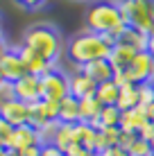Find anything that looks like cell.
Returning a JSON list of instances; mask_svg holds the SVG:
<instances>
[{
    "mask_svg": "<svg viewBox=\"0 0 154 156\" xmlns=\"http://www.w3.org/2000/svg\"><path fill=\"white\" fill-rule=\"evenodd\" d=\"M147 122H150V118H147V109L145 106H136V109L123 111V115H120V129H123V131L138 133Z\"/></svg>",
    "mask_w": 154,
    "mask_h": 156,
    "instance_id": "obj_13",
    "label": "cell"
},
{
    "mask_svg": "<svg viewBox=\"0 0 154 156\" xmlns=\"http://www.w3.org/2000/svg\"><path fill=\"white\" fill-rule=\"evenodd\" d=\"M9 50H12V48H9V43L5 41V36H0V61L5 59V55H7Z\"/></svg>",
    "mask_w": 154,
    "mask_h": 156,
    "instance_id": "obj_35",
    "label": "cell"
},
{
    "mask_svg": "<svg viewBox=\"0 0 154 156\" xmlns=\"http://www.w3.org/2000/svg\"><path fill=\"white\" fill-rule=\"evenodd\" d=\"M118 93H120V88L113 82H104V84H98L95 98H98V102L102 106H116L118 104Z\"/></svg>",
    "mask_w": 154,
    "mask_h": 156,
    "instance_id": "obj_23",
    "label": "cell"
},
{
    "mask_svg": "<svg viewBox=\"0 0 154 156\" xmlns=\"http://www.w3.org/2000/svg\"><path fill=\"white\" fill-rule=\"evenodd\" d=\"M147 36H150V34H145V32L127 25L125 32L118 36V43H125V45L134 48V50H138V52H145L147 50Z\"/></svg>",
    "mask_w": 154,
    "mask_h": 156,
    "instance_id": "obj_18",
    "label": "cell"
},
{
    "mask_svg": "<svg viewBox=\"0 0 154 156\" xmlns=\"http://www.w3.org/2000/svg\"><path fill=\"white\" fill-rule=\"evenodd\" d=\"M59 122H63V125H77L79 122V100H75L73 95L59 102Z\"/></svg>",
    "mask_w": 154,
    "mask_h": 156,
    "instance_id": "obj_19",
    "label": "cell"
},
{
    "mask_svg": "<svg viewBox=\"0 0 154 156\" xmlns=\"http://www.w3.org/2000/svg\"><path fill=\"white\" fill-rule=\"evenodd\" d=\"M136 138H138V133H131V131H123L120 129V138H118V147H123L125 152L131 147V145L136 143Z\"/></svg>",
    "mask_w": 154,
    "mask_h": 156,
    "instance_id": "obj_28",
    "label": "cell"
},
{
    "mask_svg": "<svg viewBox=\"0 0 154 156\" xmlns=\"http://www.w3.org/2000/svg\"><path fill=\"white\" fill-rule=\"evenodd\" d=\"M0 75H2V79L7 84H14V82H18L20 77L27 75V68H25L18 50H9L7 55H5V59L0 61Z\"/></svg>",
    "mask_w": 154,
    "mask_h": 156,
    "instance_id": "obj_10",
    "label": "cell"
},
{
    "mask_svg": "<svg viewBox=\"0 0 154 156\" xmlns=\"http://www.w3.org/2000/svg\"><path fill=\"white\" fill-rule=\"evenodd\" d=\"M150 145H152V147H154V136H152V140H150Z\"/></svg>",
    "mask_w": 154,
    "mask_h": 156,
    "instance_id": "obj_42",
    "label": "cell"
},
{
    "mask_svg": "<svg viewBox=\"0 0 154 156\" xmlns=\"http://www.w3.org/2000/svg\"><path fill=\"white\" fill-rule=\"evenodd\" d=\"M41 156H66L59 147H55L52 143H43L41 145Z\"/></svg>",
    "mask_w": 154,
    "mask_h": 156,
    "instance_id": "obj_30",
    "label": "cell"
},
{
    "mask_svg": "<svg viewBox=\"0 0 154 156\" xmlns=\"http://www.w3.org/2000/svg\"><path fill=\"white\" fill-rule=\"evenodd\" d=\"M5 152H7V149H5L2 145H0V156H5Z\"/></svg>",
    "mask_w": 154,
    "mask_h": 156,
    "instance_id": "obj_39",
    "label": "cell"
},
{
    "mask_svg": "<svg viewBox=\"0 0 154 156\" xmlns=\"http://www.w3.org/2000/svg\"><path fill=\"white\" fill-rule=\"evenodd\" d=\"M23 45H27L30 50H34L39 57H43L45 61H50V63H55L63 52L59 32L48 23L32 25L23 36Z\"/></svg>",
    "mask_w": 154,
    "mask_h": 156,
    "instance_id": "obj_3",
    "label": "cell"
},
{
    "mask_svg": "<svg viewBox=\"0 0 154 156\" xmlns=\"http://www.w3.org/2000/svg\"><path fill=\"white\" fill-rule=\"evenodd\" d=\"M12 88H14V98L25 102V104H36L41 100V77H36V75L27 73L18 82H14Z\"/></svg>",
    "mask_w": 154,
    "mask_h": 156,
    "instance_id": "obj_6",
    "label": "cell"
},
{
    "mask_svg": "<svg viewBox=\"0 0 154 156\" xmlns=\"http://www.w3.org/2000/svg\"><path fill=\"white\" fill-rule=\"evenodd\" d=\"M18 7H23V9H30V12H36V9H41V7H45V2L48 0H14Z\"/></svg>",
    "mask_w": 154,
    "mask_h": 156,
    "instance_id": "obj_29",
    "label": "cell"
},
{
    "mask_svg": "<svg viewBox=\"0 0 154 156\" xmlns=\"http://www.w3.org/2000/svg\"><path fill=\"white\" fill-rule=\"evenodd\" d=\"M68 86H70V95L75 100H84V98H93L95 90H98V84L88 77L82 68H77L75 73L68 77Z\"/></svg>",
    "mask_w": 154,
    "mask_h": 156,
    "instance_id": "obj_11",
    "label": "cell"
},
{
    "mask_svg": "<svg viewBox=\"0 0 154 156\" xmlns=\"http://www.w3.org/2000/svg\"><path fill=\"white\" fill-rule=\"evenodd\" d=\"M154 104V84H138V106H152Z\"/></svg>",
    "mask_w": 154,
    "mask_h": 156,
    "instance_id": "obj_25",
    "label": "cell"
},
{
    "mask_svg": "<svg viewBox=\"0 0 154 156\" xmlns=\"http://www.w3.org/2000/svg\"><path fill=\"white\" fill-rule=\"evenodd\" d=\"M14 129L5 118H0V145H2L5 149H7V143H9V138H12V133H14Z\"/></svg>",
    "mask_w": 154,
    "mask_h": 156,
    "instance_id": "obj_27",
    "label": "cell"
},
{
    "mask_svg": "<svg viewBox=\"0 0 154 156\" xmlns=\"http://www.w3.org/2000/svg\"><path fill=\"white\" fill-rule=\"evenodd\" d=\"M66 156H95L93 152H88L86 147H82V145H73L70 149H66Z\"/></svg>",
    "mask_w": 154,
    "mask_h": 156,
    "instance_id": "obj_31",
    "label": "cell"
},
{
    "mask_svg": "<svg viewBox=\"0 0 154 156\" xmlns=\"http://www.w3.org/2000/svg\"><path fill=\"white\" fill-rule=\"evenodd\" d=\"M50 143L66 154V149H70L73 145H75V125H63V122H59Z\"/></svg>",
    "mask_w": 154,
    "mask_h": 156,
    "instance_id": "obj_16",
    "label": "cell"
},
{
    "mask_svg": "<svg viewBox=\"0 0 154 156\" xmlns=\"http://www.w3.org/2000/svg\"><path fill=\"white\" fill-rule=\"evenodd\" d=\"M36 145H43L41 140V133L36 131L32 125H23V127H16L12 138L7 143V149H14V152H23L27 147H36Z\"/></svg>",
    "mask_w": 154,
    "mask_h": 156,
    "instance_id": "obj_9",
    "label": "cell"
},
{
    "mask_svg": "<svg viewBox=\"0 0 154 156\" xmlns=\"http://www.w3.org/2000/svg\"><path fill=\"white\" fill-rule=\"evenodd\" d=\"M18 55H20V59H23V63H25V68H27V73H30V75L43 77V75L52 73V70H57L55 63L45 61L43 57H39L34 50H30L27 45H20V48H18Z\"/></svg>",
    "mask_w": 154,
    "mask_h": 156,
    "instance_id": "obj_12",
    "label": "cell"
},
{
    "mask_svg": "<svg viewBox=\"0 0 154 156\" xmlns=\"http://www.w3.org/2000/svg\"><path fill=\"white\" fill-rule=\"evenodd\" d=\"M102 111V104L98 102V98H84L79 100V122H93Z\"/></svg>",
    "mask_w": 154,
    "mask_h": 156,
    "instance_id": "obj_24",
    "label": "cell"
},
{
    "mask_svg": "<svg viewBox=\"0 0 154 156\" xmlns=\"http://www.w3.org/2000/svg\"><path fill=\"white\" fill-rule=\"evenodd\" d=\"M82 70L93 79L95 84H104V82H111L113 79V66L109 63V59H98V61H91L86 66H82Z\"/></svg>",
    "mask_w": 154,
    "mask_h": 156,
    "instance_id": "obj_14",
    "label": "cell"
},
{
    "mask_svg": "<svg viewBox=\"0 0 154 156\" xmlns=\"http://www.w3.org/2000/svg\"><path fill=\"white\" fill-rule=\"evenodd\" d=\"M20 156H41V145H36V147H27L23 149V152H18Z\"/></svg>",
    "mask_w": 154,
    "mask_h": 156,
    "instance_id": "obj_34",
    "label": "cell"
},
{
    "mask_svg": "<svg viewBox=\"0 0 154 156\" xmlns=\"http://www.w3.org/2000/svg\"><path fill=\"white\" fill-rule=\"evenodd\" d=\"M127 75H129L131 84H147L152 82L154 77V59L150 52H138L134 57V61L127 68Z\"/></svg>",
    "mask_w": 154,
    "mask_h": 156,
    "instance_id": "obj_7",
    "label": "cell"
},
{
    "mask_svg": "<svg viewBox=\"0 0 154 156\" xmlns=\"http://www.w3.org/2000/svg\"><path fill=\"white\" fill-rule=\"evenodd\" d=\"M5 84V79H2V75H0V86H2Z\"/></svg>",
    "mask_w": 154,
    "mask_h": 156,
    "instance_id": "obj_41",
    "label": "cell"
},
{
    "mask_svg": "<svg viewBox=\"0 0 154 156\" xmlns=\"http://www.w3.org/2000/svg\"><path fill=\"white\" fill-rule=\"evenodd\" d=\"M113 36L109 34H95V32H82V34H75L66 45V57L70 63H75L77 68L86 66L91 61H98V59H109L111 50L116 45Z\"/></svg>",
    "mask_w": 154,
    "mask_h": 156,
    "instance_id": "obj_1",
    "label": "cell"
},
{
    "mask_svg": "<svg viewBox=\"0 0 154 156\" xmlns=\"http://www.w3.org/2000/svg\"><path fill=\"white\" fill-rule=\"evenodd\" d=\"M118 7L129 27L145 34L154 30V0H118Z\"/></svg>",
    "mask_w": 154,
    "mask_h": 156,
    "instance_id": "obj_4",
    "label": "cell"
},
{
    "mask_svg": "<svg viewBox=\"0 0 154 156\" xmlns=\"http://www.w3.org/2000/svg\"><path fill=\"white\" fill-rule=\"evenodd\" d=\"M70 95V86H68V75L61 70H52L41 77V100H52L61 102L63 98Z\"/></svg>",
    "mask_w": 154,
    "mask_h": 156,
    "instance_id": "obj_5",
    "label": "cell"
},
{
    "mask_svg": "<svg viewBox=\"0 0 154 156\" xmlns=\"http://www.w3.org/2000/svg\"><path fill=\"white\" fill-rule=\"evenodd\" d=\"M152 156H154V147H152Z\"/></svg>",
    "mask_w": 154,
    "mask_h": 156,
    "instance_id": "obj_43",
    "label": "cell"
},
{
    "mask_svg": "<svg viewBox=\"0 0 154 156\" xmlns=\"http://www.w3.org/2000/svg\"><path fill=\"white\" fill-rule=\"evenodd\" d=\"M136 55H138V50L125 45V43H116L113 50H111V55H109V63L113 66V70H127Z\"/></svg>",
    "mask_w": 154,
    "mask_h": 156,
    "instance_id": "obj_15",
    "label": "cell"
},
{
    "mask_svg": "<svg viewBox=\"0 0 154 156\" xmlns=\"http://www.w3.org/2000/svg\"><path fill=\"white\" fill-rule=\"evenodd\" d=\"M120 115H123V111L118 109V106H102V111H100V115L95 118L93 122H88L93 129H104V127H120Z\"/></svg>",
    "mask_w": 154,
    "mask_h": 156,
    "instance_id": "obj_20",
    "label": "cell"
},
{
    "mask_svg": "<svg viewBox=\"0 0 154 156\" xmlns=\"http://www.w3.org/2000/svg\"><path fill=\"white\" fill-rule=\"evenodd\" d=\"M127 23L120 14L118 2L111 0H98L86 9V30L95 34H109L118 41V36L125 32Z\"/></svg>",
    "mask_w": 154,
    "mask_h": 156,
    "instance_id": "obj_2",
    "label": "cell"
},
{
    "mask_svg": "<svg viewBox=\"0 0 154 156\" xmlns=\"http://www.w3.org/2000/svg\"><path fill=\"white\" fill-rule=\"evenodd\" d=\"M138 136L143 138V140H147V143H150V140H152V136H154V125H152V122H147V125L138 131Z\"/></svg>",
    "mask_w": 154,
    "mask_h": 156,
    "instance_id": "obj_33",
    "label": "cell"
},
{
    "mask_svg": "<svg viewBox=\"0 0 154 156\" xmlns=\"http://www.w3.org/2000/svg\"><path fill=\"white\" fill-rule=\"evenodd\" d=\"M118 106L120 111H129V109H136L138 106V84H127L120 88L118 93Z\"/></svg>",
    "mask_w": 154,
    "mask_h": 156,
    "instance_id": "obj_21",
    "label": "cell"
},
{
    "mask_svg": "<svg viewBox=\"0 0 154 156\" xmlns=\"http://www.w3.org/2000/svg\"><path fill=\"white\" fill-rule=\"evenodd\" d=\"M147 118H150V122L154 125V104H152V106H147Z\"/></svg>",
    "mask_w": 154,
    "mask_h": 156,
    "instance_id": "obj_37",
    "label": "cell"
},
{
    "mask_svg": "<svg viewBox=\"0 0 154 156\" xmlns=\"http://www.w3.org/2000/svg\"><path fill=\"white\" fill-rule=\"evenodd\" d=\"M120 138V127H104L98 131V143H95V154L104 152L109 147H116Z\"/></svg>",
    "mask_w": 154,
    "mask_h": 156,
    "instance_id": "obj_22",
    "label": "cell"
},
{
    "mask_svg": "<svg viewBox=\"0 0 154 156\" xmlns=\"http://www.w3.org/2000/svg\"><path fill=\"white\" fill-rule=\"evenodd\" d=\"M0 118L9 122L12 127H23V125H30V104L20 100H5L0 102Z\"/></svg>",
    "mask_w": 154,
    "mask_h": 156,
    "instance_id": "obj_8",
    "label": "cell"
},
{
    "mask_svg": "<svg viewBox=\"0 0 154 156\" xmlns=\"http://www.w3.org/2000/svg\"><path fill=\"white\" fill-rule=\"evenodd\" d=\"M75 143L86 147L95 154V143H98V129H93L88 122H77L75 125Z\"/></svg>",
    "mask_w": 154,
    "mask_h": 156,
    "instance_id": "obj_17",
    "label": "cell"
},
{
    "mask_svg": "<svg viewBox=\"0 0 154 156\" xmlns=\"http://www.w3.org/2000/svg\"><path fill=\"white\" fill-rule=\"evenodd\" d=\"M127 154H129V156H152V145L138 136V138H136V143L127 149Z\"/></svg>",
    "mask_w": 154,
    "mask_h": 156,
    "instance_id": "obj_26",
    "label": "cell"
},
{
    "mask_svg": "<svg viewBox=\"0 0 154 156\" xmlns=\"http://www.w3.org/2000/svg\"><path fill=\"white\" fill-rule=\"evenodd\" d=\"M5 156H20V154L14 152V149H7V152H5Z\"/></svg>",
    "mask_w": 154,
    "mask_h": 156,
    "instance_id": "obj_38",
    "label": "cell"
},
{
    "mask_svg": "<svg viewBox=\"0 0 154 156\" xmlns=\"http://www.w3.org/2000/svg\"><path fill=\"white\" fill-rule=\"evenodd\" d=\"M0 36H2V18H0Z\"/></svg>",
    "mask_w": 154,
    "mask_h": 156,
    "instance_id": "obj_40",
    "label": "cell"
},
{
    "mask_svg": "<svg viewBox=\"0 0 154 156\" xmlns=\"http://www.w3.org/2000/svg\"><path fill=\"white\" fill-rule=\"evenodd\" d=\"M95 156H129V154H127L123 147L116 145V147H109V149H104V152H100V154H95Z\"/></svg>",
    "mask_w": 154,
    "mask_h": 156,
    "instance_id": "obj_32",
    "label": "cell"
},
{
    "mask_svg": "<svg viewBox=\"0 0 154 156\" xmlns=\"http://www.w3.org/2000/svg\"><path fill=\"white\" fill-rule=\"evenodd\" d=\"M145 52H150L152 59H154V30L150 32V36H147V50Z\"/></svg>",
    "mask_w": 154,
    "mask_h": 156,
    "instance_id": "obj_36",
    "label": "cell"
}]
</instances>
